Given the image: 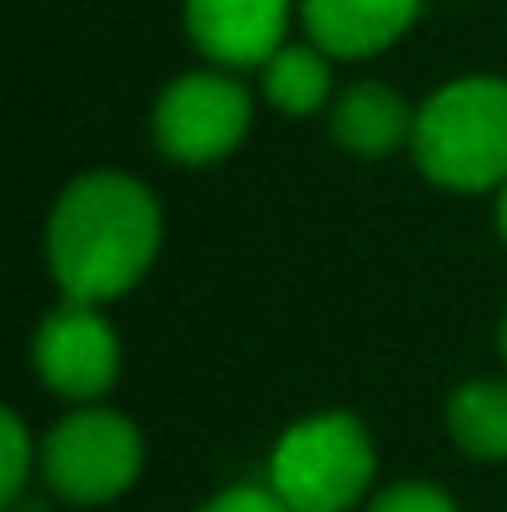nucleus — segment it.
<instances>
[{"mask_svg":"<svg viewBox=\"0 0 507 512\" xmlns=\"http://www.w3.org/2000/svg\"><path fill=\"white\" fill-rule=\"evenodd\" d=\"M165 214L145 179L90 170L70 179L45 224V264L70 304L125 299L160 259Z\"/></svg>","mask_w":507,"mask_h":512,"instance_id":"1","label":"nucleus"},{"mask_svg":"<svg viewBox=\"0 0 507 512\" xmlns=\"http://www.w3.org/2000/svg\"><path fill=\"white\" fill-rule=\"evenodd\" d=\"M413 165L428 184L483 194L507 184V75H458L413 120Z\"/></svg>","mask_w":507,"mask_h":512,"instance_id":"2","label":"nucleus"},{"mask_svg":"<svg viewBox=\"0 0 507 512\" xmlns=\"http://www.w3.org/2000/svg\"><path fill=\"white\" fill-rule=\"evenodd\" d=\"M378 453L358 413H309L289 423L269 453V488L289 512H348L373 488Z\"/></svg>","mask_w":507,"mask_h":512,"instance_id":"3","label":"nucleus"},{"mask_svg":"<svg viewBox=\"0 0 507 512\" xmlns=\"http://www.w3.org/2000/svg\"><path fill=\"white\" fill-rule=\"evenodd\" d=\"M145 468V438L140 428L100 403H85L65 413L45 443H40V478L60 503L75 508H105L135 488Z\"/></svg>","mask_w":507,"mask_h":512,"instance_id":"4","label":"nucleus"},{"mask_svg":"<svg viewBox=\"0 0 507 512\" xmlns=\"http://www.w3.org/2000/svg\"><path fill=\"white\" fill-rule=\"evenodd\" d=\"M249 125H254V95H249V85H239L234 70L174 75L150 115L155 150L184 170H204V165H219L224 155H234L244 145Z\"/></svg>","mask_w":507,"mask_h":512,"instance_id":"5","label":"nucleus"},{"mask_svg":"<svg viewBox=\"0 0 507 512\" xmlns=\"http://www.w3.org/2000/svg\"><path fill=\"white\" fill-rule=\"evenodd\" d=\"M120 334L115 324L95 309V304H60L40 319L35 343H30V363L40 373V383L55 398H70L75 408L105 398L120 378Z\"/></svg>","mask_w":507,"mask_h":512,"instance_id":"6","label":"nucleus"},{"mask_svg":"<svg viewBox=\"0 0 507 512\" xmlns=\"http://www.w3.org/2000/svg\"><path fill=\"white\" fill-rule=\"evenodd\" d=\"M299 0H184V35L214 70H264L289 45Z\"/></svg>","mask_w":507,"mask_h":512,"instance_id":"7","label":"nucleus"},{"mask_svg":"<svg viewBox=\"0 0 507 512\" xmlns=\"http://www.w3.org/2000/svg\"><path fill=\"white\" fill-rule=\"evenodd\" d=\"M418 15H423V0H299L304 35L329 60L383 55L413 30Z\"/></svg>","mask_w":507,"mask_h":512,"instance_id":"8","label":"nucleus"},{"mask_svg":"<svg viewBox=\"0 0 507 512\" xmlns=\"http://www.w3.org/2000/svg\"><path fill=\"white\" fill-rule=\"evenodd\" d=\"M413 120L418 110H408V100L388 80H358L334 100L329 135L358 160H383L398 145H413Z\"/></svg>","mask_w":507,"mask_h":512,"instance_id":"9","label":"nucleus"},{"mask_svg":"<svg viewBox=\"0 0 507 512\" xmlns=\"http://www.w3.org/2000/svg\"><path fill=\"white\" fill-rule=\"evenodd\" d=\"M443 418L458 453L478 463H507V378H473L453 388Z\"/></svg>","mask_w":507,"mask_h":512,"instance_id":"10","label":"nucleus"},{"mask_svg":"<svg viewBox=\"0 0 507 512\" xmlns=\"http://www.w3.org/2000/svg\"><path fill=\"white\" fill-rule=\"evenodd\" d=\"M259 90H264V100L279 110V115H294V120H304V115H314V110H324L329 105V95H334V70H329V55L319 50V45H284L264 70H259Z\"/></svg>","mask_w":507,"mask_h":512,"instance_id":"11","label":"nucleus"},{"mask_svg":"<svg viewBox=\"0 0 507 512\" xmlns=\"http://www.w3.org/2000/svg\"><path fill=\"white\" fill-rule=\"evenodd\" d=\"M0 503L5 508H15L20 498H25V483H30V468H35V438H30V428H25V418L15 413V408H5L0 413Z\"/></svg>","mask_w":507,"mask_h":512,"instance_id":"12","label":"nucleus"},{"mask_svg":"<svg viewBox=\"0 0 507 512\" xmlns=\"http://www.w3.org/2000/svg\"><path fill=\"white\" fill-rule=\"evenodd\" d=\"M368 512H458V503H453V493H443L428 478H403V483H388L383 493H373Z\"/></svg>","mask_w":507,"mask_h":512,"instance_id":"13","label":"nucleus"},{"mask_svg":"<svg viewBox=\"0 0 507 512\" xmlns=\"http://www.w3.org/2000/svg\"><path fill=\"white\" fill-rule=\"evenodd\" d=\"M194 512H289V508L279 503V493L269 483H234V488L214 493L204 508Z\"/></svg>","mask_w":507,"mask_h":512,"instance_id":"14","label":"nucleus"},{"mask_svg":"<svg viewBox=\"0 0 507 512\" xmlns=\"http://www.w3.org/2000/svg\"><path fill=\"white\" fill-rule=\"evenodd\" d=\"M498 234H503V244H507V184L498 189Z\"/></svg>","mask_w":507,"mask_h":512,"instance_id":"15","label":"nucleus"},{"mask_svg":"<svg viewBox=\"0 0 507 512\" xmlns=\"http://www.w3.org/2000/svg\"><path fill=\"white\" fill-rule=\"evenodd\" d=\"M498 348H503V363H507V314H503V329H498Z\"/></svg>","mask_w":507,"mask_h":512,"instance_id":"16","label":"nucleus"}]
</instances>
